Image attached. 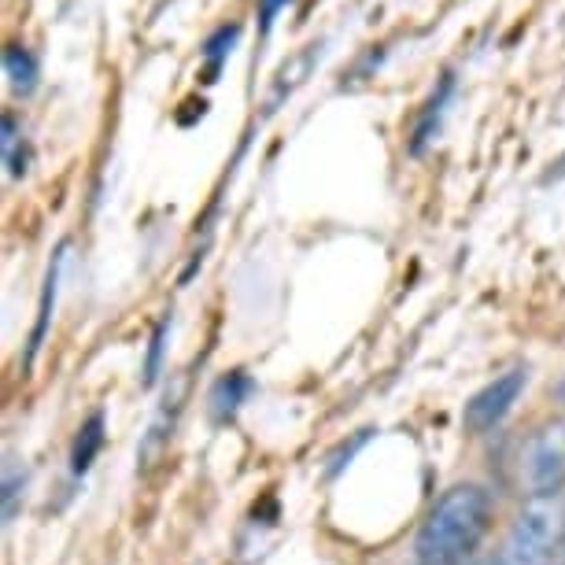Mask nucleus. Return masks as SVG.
I'll use <instances>...</instances> for the list:
<instances>
[{
	"mask_svg": "<svg viewBox=\"0 0 565 565\" xmlns=\"http://www.w3.org/2000/svg\"><path fill=\"white\" fill-rule=\"evenodd\" d=\"M492 529V495L481 484H455L436 499L414 540V565H469Z\"/></svg>",
	"mask_w": 565,
	"mask_h": 565,
	"instance_id": "obj_1",
	"label": "nucleus"
},
{
	"mask_svg": "<svg viewBox=\"0 0 565 565\" xmlns=\"http://www.w3.org/2000/svg\"><path fill=\"white\" fill-rule=\"evenodd\" d=\"M558 547H565V518L554 499H532L510 529L503 565H554Z\"/></svg>",
	"mask_w": 565,
	"mask_h": 565,
	"instance_id": "obj_2",
	"label": "nucleus"
},
{
	"mask_svg": "<svg viewBox=\"0 0 565 565\" xmlns=\"http://www.w3.org/2000/svg\"><path fill=\"white\" fill-rule=\"evenodd\" d=\"M521 488L529 499H554L565 488V418L543 422L521 447Z\"/></svg>",
	"mask_w": 565,
	"mask_h": 565,
	"instance_id": "obj_3",
	"label": "nucleus"
},
{
	"mask_svg": "<svg viewBox=\"0 0 565 565\" xmlns=\"http://www.w3.org/2000/svg\"><path fill=\"white\" fill-rule=\"evenodd\" d=\"M525 381H529L525 370H510V373H503V377H495L492 385H484L473 399L466 403V411H462V425H466V429L473 433V436L495 429V425L510 414V407L518 403L521 388H525Z\"/></svg>",
	"mask_w": 565,
	"mask_h": 565,
	"instance_id": "obj_4",
	"label": "nucleus"
},
{
	"mask_svg": "<svg viewBox=\"0 0 565 565\" xmlns=\"http://www.w3.org/2000/svg\"><path fill=\"white\" fill-rule=\"evenodd\" d=\"M248 392H252V377L244 370H233L226 377H218L215 388H211V418L230 422L241 411V403L248 399Z\"/></svg>",
	"mask_w": 565,
	"mask_h": 565,
	"instance_id": "obj_5",
	"label": "nucleus"
},
{
	"mask_svg": "<svg viewBox=\"0 0 565 565\" xmlns=\"http://www.w3.org/2000/svg\"><path fill=\"white\" fill-rule=\"evenodd\" d=\"M100 447H104V414H89V418L82 422V429L78 436H74V444H71V469L74 473H89L93 462H97V455H100Z\"/></svg>",
	"mask_w": 565,
	"mask_h": 565,
	"instance_id": "obj_6",
	"label": "nucleus"
},
{
	"mask_svg": "<svg viewBox=\"0 0 565 565\" xmlns=\"http://www.w3.org/2000/svg\"><path fill=\"white\" fill-rule=\"evenodd\" d=\"M63 255H67V244L56 252V259L49 266V277H45V292H41V307H38V326L30 333V362H34L41 340L49 333V322H52V303H56V285H60V270H63Z\"/></svg>",
	"mask_w": 565,
	"mask_h": 565,
	"instance_id": "obj_7",
	"label": "nucleus"
},
{
	"mask_svg": "<svg viewBox=\"0 0 565 565\" xmlns=\"http://www.w3.org/2000/svg\"><path fill=\"white\" fill-rule=\"evenodd\" d=\"M451 89H455V78H451V74H444L440 89L433 93V100L425 104V115L418 119V126H414V141H411V152H414V156H418L422 148L433 141L436 126H440V115H444V104L451 100Z\"/></svg>",
	"mask_w": 565,
	"mask_h": 565,
	"instance_id": "obj_8",
	"label": "nucleus"
},
{
	"mask_svg": "<svg viewBox=\"0 0 565 565\" xmlns=\"http://www.w3.org/2000/svg\"><path fill=\"white\" fill-rule=\"evenodd\" d=\"M4 71H8V82H12L15 93H30L38 85V63L23 45H12L4 52Z\"/></svg>",
	"mask_w": 565,
	"mask_h": 565,
	"instance_id": "obj_9",
	"label": "nucleus"
},
{
	"mask_svg": "<svg viewBox=\"0 0 565 565\" xmlns=\"http://www.w3.org/2000/svg\"><path fill=\"white\" fill-rule=\"evenodd\" d=\"M167 337H170V315L159 318L152 337H148V355H145V366H141V385L152 388L163 373V355H167Z\"/></svg>",
	"mask_w": 565,
	"mask_h": 565,
	"instance_id": "obj_10",
	"label": "nucleus"
},
{
	"mask_svg": "<svg viewBox=\"0 0 565 565\" xmlns=\"http://www.w3.org/2000/svg\"><path fill=\"white\" fill-rule=\"evenodd\" d=\"M237 34H241V30L237 26H222L218 30V34L215 38H211L207 41V49H204V56L211 60V67H218V63H222V56H226V45H233V41H237Z\"/></svg>",
	"mask_w": 565,
	"mask_h": 565,
	"instance_id": "obj_11",
	"label": "nucleus"
},
{
	"mask_svg": "<svg viewBox=\"0 0 565 565\" xmlns=\"http://www.w3.org/2000/svg\"><path fill=\"white\" fill-rule=\"evenodd\" d=\"M19 488H23V477H19L12 466H8V469H4V518H8V521L15 518V499H19Z\"/></svg>",
	"mask_w": 565,
	"mask_h": 565,
	"instance_id": "obj_12",
	"label": "nucleus"
},
{
	"mask_svg": "<svg viewBox=\"0 0 565 565\" xmlns=\"http://www.w3.org/2000/svg\"><path fill=\"white\" fill-rule=\"evenodd\" d=\"M285 4H289V0H259V26H263V34L274 26V15L281 12Z\"/></svg>",
	"mask_w": 565,
	"mask_h": 565,
	"instance_id": "obj_13",
	"label": "nucleus"
},
{
	"mask_svg": "<svg viewBox=\"0 0 565 565\" xmlns=\"http://www.w3.org/2000/svg\"><path fill=\"white\" fill-rule=\"evenodd\" d=\"M481 565H503V562H481Z\"/></svg>",
	"mask_w": 565,
	"mask_h": 565,
	"instance_id": "obj_14",
	"label": "nucleus"
},
{
	"mask_svg": "<svg viewBox=\"0 0 565 565\" xmlns=\"http://www.w3.org/2000/svg\"><path fill=\"white\" fill-rule=\"evenodd\" d=\"M562 396H565V385H562Z\"/></svg>",
	"mask_w": 565,
	"mask_h": 565,
	"instance_id": "obj_15",
	"label": "nucleus"
}]
</instances>
